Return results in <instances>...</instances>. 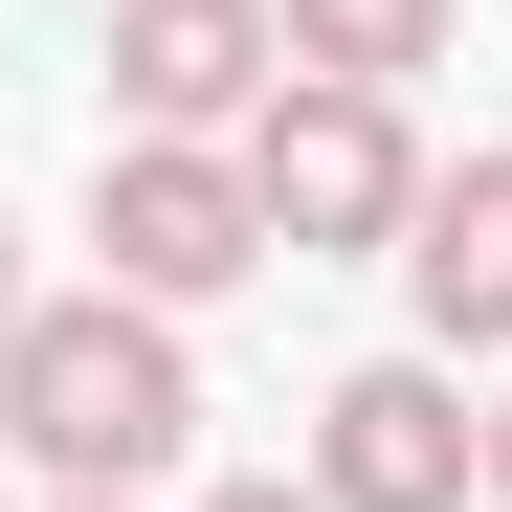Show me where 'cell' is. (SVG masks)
<instances>
[{"label":"cell","instance_id":"30bf717a","mask_svg":"<svg viewBox=\"0 0 512 512\" xmlns=\"http://www.w3.org/2000/svg\"><path fill=\"white\" fill-rule=\"evenodd\" d=\"M23 312H45V290H23V223H0V334H23Z\"/></svg>","mask_w":512,"mask_h":512},{"label":"cell","instance_id":"52a82bcc","mask_svg":"<svg viewBox=\"0 0 512 512\" xmlns=\"http://www.w3.org/2000/svg\"><path fill=\"white\" fill-rule=\"evenodd\" d=\"M268 45L312 90H423V67L468 45V0H268Z\"/></svg>","mask_w":512,"mask_h":512},{"label":"cell","instance_id":"6da1fadb","mask_svg":"<svg viewBox=\"0 0 512 512\" xmlns=\"http://www.w3.org/2000/svg\"><path fill=\"white\" fill-rule=\"evenodd\" d=\"M201 446V357H179V312H134V290H45L23 334H0V468L23 490H156Z\"/></svg>","mask_w":512,"mask_h":512},{"label":"cell","instance_id":"9c48e42d","mask_svg":"<svg viewBox=\"0 0 512 512\" xmlns=\"http://www.w3.org/2000/svg\"><path fill=\"white\" fill-rule=\"evenodd\" d=\"M468 468H490V512H512V401H490V423H468Z\"/></svg>","mask_w":512,"mask_h":512},{"label":"cell","instance_id":"8fae6325","mask_svg":"<svg viewBox=\"0 0 512 512\" xmlns=\"http://www.w3.org/2000/svg\"><path fill=\"white\" fill-rule=\"evenodd\" d=\"M23 512H134V490H23Z\"/></svg>","mask_w":512,"mask_h":512},{"label":"cell","instance_id":"ba28073f","mask_svg":"<svg viewBox=\"0 0 512 512\" xmlns=\"http://www.w3.org/2000/svg\"><path fill=\"white\" fill-rule=\"evenodd\" d=\"M201 512H312V490H290V468H223V490H201Z\"/></svg>","mask_w":512,"mask_h":512},{"label":"cell","instance_id":"277c9868","mask_svg":"<svg viewBox=\"0 0 512 512\" xmlns=\"http://www.w3.org/2000/svg\"><path fill=\"white\" fill-rule=\"evenodd\" d=\"M312 512H490V468H468V379L446 357H357L312 401V468H290Z\"/></svg>","mask_w":512,"mask_h":512},{"label":"cell","instance_id":"5b68a950","mask_svg":"<svg viewBox=\"0 0 512 512\" xmlns=\"http://www.w3.org/2000/svg\"><path fill=\"white\" fill-rule=\"evenodd\" d=\"M112 134H245L290 90V45H268V0H112Z\"/></svg>","mask_w":512,"mask_h":512},{"label":"cell","instance_id":"8992f818","mask_svg":"<svg viewBox=\"0 0 512 512\" xmlns=\"http://www.w3.org/2000/svg\"><path fill=\"white\" fill-rule=\"evenodd\" d=\"M401 290H423V357H512V156H423V223H401Z\"/></svg>","mask_w":512,"mask_h":512},{"label":"cell","instance_id":"3957f363","mask_svg":"<svg viewBox=\"0 0 512 512\" xmlns=\"http://www.w3.org/2000/svg\"><path fill=\"white\" fill-rule=\"evenodd\" d=\"M90 245H112L90 290L201 312V290L268 268V201H245V156H223V134H112V156H90Z\"/></svg>","mask_w":512,"mask_h":512},{"label":"cell","instance_id":"7a4b0ae2","mask_svg":"<svg viewBox=\"0 0 512 512\" xmlns=\"http://www.w3.org/2000/svg\"><path fill=\"white\" fill-rule=\"evenodd\" d=\"M223 156H245V201H268L290 268H357V245L423 223V112H401V90H312V67H290Z\"/></svg>","mask_w":512,"mask_h":512},{"label":"cell","instance_id":"7c38bea8","mask_svg":"<svg viewBox=\"0 0 512 512\" xmlns=\"http://www.w3.org/2000/svg\"><path fill=\"white\" fill-rule=\"evenodd\" d=\"M0 512H23V468H0Z\"/></svg>","mask_w":512,"mask_h":512}]
</instances>
